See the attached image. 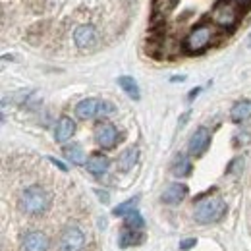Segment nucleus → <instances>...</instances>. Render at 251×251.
Wrapping results in <instances>:
<instances>
[{
    "mask_svg": "<svg viewBox=\"0 0 251 251\" xmlns=\"http://www.w3.org/2000/svg\"><path fill=\"white\" fill-rule=\"evenodd\" d=\"M50 207V195L47 193V189L33 184L29 188H25L20 195V209L25 215H43L47 209Z\"/></svg>",
    "mask_w": 251,
    "mask_h": 251,
    "instance_id": "f257e3e1",
    "label": "nucleus"
},
{
    "mask_svg": "<svg viewBox=\"0 0 251 251\" xmlns=\"http://www.w3.org/2000/svg\"><path fill=\"white\" fill-rule=\"evenodd\" d=\"M114 104L100 99H83L75 106V116L79 120H91V118H106L114 114Z\"/></svg>",
    "mask_w": 251,
    "mask_h": 251,
    "instance_id": "f03ea898",
    "label": "nucleus"
},
{
    "mask_svg": "<svg viewBox=\"0 0 251 251\" xmlns=\"http://www.w3.org/2000/svg\"><path fill=\"white\" fill-rule=\"evenodd\" d=\"M226 215V203L219 197H209L195 207V220L199 224H215Z\"/></svg>",
    "mask_w": 251,
    "mask_h": 251,
    "instance_id": "7ed1b4c3",
    "label": "nucleus"
},
{
    "mask_svg": "<svg viewBox=\"0 0 251 251\" xmlns=\"http://www.w3.org/2000/svg\"><path fill=\"white\" fill-rule=\"evenodd\" d=\"M238 6L234 0H219L211 12V22L222 29H232L238 24Z\"/></svg>",
    "mask_w": 251,
    "mask_h": 251,
    "instance_id": "20e7f679",
    "label": "nucleus"
},
{
    "mask_svg": "<svg viewBox=\"0 0 251 251\" xmlns=\"http://www.w3.org/2000/svg\"><path fill=\"white\" fill-rule=\"evenodd\" d=\"M213 39H215L213 27L209 24H199V25H195L189 31V35L186 37L184 47H186V50L191 52V54H199V52H203L213 43Z\"/></svg>",
    "mask_w": 251,
    "mask_h": 251,
    "instance_id": "39448f33",
    "label": "nucleus"
},
{
    "mask_svg": "<svg viewBox=\"0 0 251 251\" xmlns=\"http://www.w3.org/2000/svg\"><path fill=\"white\" fill-rule=\"evenodd\" d=\"M74 45L81 52H93L100 47V33L93 24H81L74 29Z\"/></svg>",
    "mask_w": 251,
    "mask_h": 251,
    "instance_id": "423d86ee",
    "label": "nucleus"
},
{
    "mask_svg": "<svg viewBox=\"0 0 251 251\" xmlns=\"http://www.w3.org/2000/svg\"><path fill=\"white\" fill-rule=\"evenodd\" d=\"M85 246V236L79 226H66L56 242V251H81Z\"/></svg>",
    "mask_w": 251,
    "mask_h": 251,
    "instance_id": "0eeeda50",
    "label": "nucleus"
},
{
    "mask_svg": "<svg viewBox=\"0 0 251 251\" xmlns=\"http://www.w3.org/2000/svg\"><path fill=\"white\" fill-rule=\"evenodd\" d=\"M95 143L100 149H114L118 143V129L110 122H99L95 126Z\"/></svg>",
    "mask_w": 251,
    "mask_h": 251,
    "instance_id": "6e6552de",
    "label": "nucleus"
},
{
    "mask_svg": "<svg viewBox=\"0 0 251 251\" xmlns=\"http://www.w3.org/2000/svg\"><path fill=\"white\" fill-rule=\"evenodd\" d=\"M209 145H211V131L201 126V127H197V129L193 131V135L189 137V143H188L189 155L199 157V155H203V153L209 149Z\"/></svg>",
    "mask_w": 251,
    "mask_h": 251,
    "instance_id": "1a4fd4ad",
    "label": "nucleus"
},
{
    "mask_svg": "<svg viewBox=\"0 0 251 251\" xmlns=\"http://www.w3.org/2000/svg\"><path fill=\"white\" fill-rule=\"evenodd\" d=\"M188 193H189V189L186 184L174 182V184H170L168 188L162 191L160 201L166 203V205H178V203H182V201L188 197Z\"/></svg>",
    "mask_w": 251,
    "mask_h": 251,
    "instance_id": "9d476101",
    "label": "nucleus"
},
{
    "mask_svg": "<svg viewBox=\"0 0 251 251\" xmlns=\"http://www.w3.org/2000/svg\"><path fill=\"white\" fill-rule=\"evenodd\" d=\"M22 248L24 251H47L49 250V238L39 230H31L24 236Z\"/></svg>",
    "mask_w": 251,
    "mask_h": 251,
    "instance_id": "9b49d317",
    "label": "nucleus"
},
{
    "mask_svg": "<svg viewBox=\"0 0 251 251\" xmlns=\"http://www.w3.org/2000/svg\"><path fill=\"white\" fill-rule=\"evenodd\" d=\"M75 133V122L70 116H62L56 122V129H54V139L56 143H66L68 139H72V135Z\"/></svg>",
    "mask_w": 251,
    "mask_h": 251,
    "instance_id": "f8f14e48",
    "label": "nucleus"
},
{
    "mask_svg": "<svg viewBox=\"0 0 251 251\" xmlns=\"http://www.w3.org/2000/svg\"><path fill=\"white\" fill-rule=\"evenodd\" d=\"M85 166H87V170L93 176H102V174H106V170L110 166V160H108V157H104L102 153H95V155L87 158Z\"/></svg>",
    "mask_w": 251,
    "mask_h": 251,
    "instance_id": "ddd939ff",
    "label": "nucleus"
},
{
    "mask_svg": "<svg viewBox=\"0 0 251 251\" xmlns=\"http://www.w3.org/2000/svg\"><path fill=\"white\" fill-rule=\"evenodd\" d=\"M118 244L124 250L126 248H131V246H139V244H143V234H141V230H131V228L124 226L122 232H120Z\"/></svg>",
    "mask_w": 251,
    "mask_h": 251,
    "instance_id": "4468645a",
    "label": "nucleus"
},
{
    "mask_svg": "<svg viewBox=\"0 0 251 251\" xmlns=\"http://www.w3.org/2000/svg\"><path fill=\"white\" fill-rule=\"evenodd\" d=\"M230 118H232L234 122H238V124L250 120L251 118V100H248V99L238 100V102L232 106V110H230Z\"/></svg>",
    "mask_w": 251,
    "mask_h": 251,
    "instance_id": "2eb2a0df",
    "label": "nucleus"
},
{
    "mask_svg": "<svg viewBox=\"0 0 251 251\" xmlns=\"http://www.w3.org/2000/svg\"><path fill=\"white\" fill-rule=\"evenodd\" d=\"M64 157L68 158L72 164H85V151L79 143H72L64 147Z\"/></svg>",
    "mask_w": 251,
    "mask_h": 251,
    "instance_id": "dca6fc26",
    "label": "nucleus"
},
{
    "mask_svg": "<svg viewBox=\"0 0 251 251\" xmlns=\"http://www.w3.org/2000/svg\"><path fill=\"white\" fill-rule=\"evenodd\" d=\"M191 160H189L188 155H178L174 164H172V174L178 176V178H186L191 174Z\"/></svg>",
    "mask_w": 251,
    "mask_h": 251,
    "instance_id": "f3484780",
    "label": "nucleus"
},
{
    "mask_svg": "<svg viewBox=\"0 0 251 251\" xmlns=\"http://www.w3.org/2000/svg\"><path fill=\"white\" fill-rule=\"evenodd\" d=\"M118 85L122 87V91H124L129 99H133V100H139V87H137V83H135V79L133 77H129V75H120L118 77Z\"/></svg>",
    "mask_w": 251,
    "mask_h": 251,
    "instance_id": "a211bd4d",
    "label": "nucleus"
},
{
    "mask_svg": "<svg viewBox=\"0 0 251 251\" xmlns=\"http://www.w3.org/2000/svg\"><path fill=\"white\" fill-rule=\"evenodd\" d=\"M137 157H139V151H137L135 147L126 149L124 153L118 157V168H120V170H124V172L131 170V168H133V164L137 162Z\"/></svg>",
    "mask_w": 251,
    "mask_h": 251,
    "instance_id": "6ab92c4d",
    "label": "nucleus"
},
{
    "mask_svg": "<svg viewBox=\"0 0 251 251\" xmlns=\"http://www.w3.org/2000/svg\"><path fill=\"white\" fill-rule=\"evenodd\" d=\"M124 226L131 228V230H143L145 228V220L139 215V211H131L124 217Z\"/></svg>",
    "mask_w": 251,
    "mask_h": 251,
    "instance_id": "aec40b11",
    "label": "nucleus"
},
{
    "mask_svg": "<svg viewBox=\"0 0 251 251\" xmlns=\"http://www.w3.org/2000/svg\"><path fill=\"white\" fill-rule=\"evenodd\" d=\"M137 203H139V197H131V199H127V201H124V203H120L118 207H114L112 215H114V217H126L127 213L135 211Z\"/></svg>",
    "mask_w": 251,
    "mask_h": 251,
    "instance_id": "412c9836",
    "label": "nucleus"
},
{
    "mask_svg": "<svg viewBox=\"0 0 251 251\" xmlns=\"http://www.w3.org/2000/svg\"><path fill=\"white\" fill-rule=\"evenodd\" d=\"M176 4H178V0H155V14L164 18L176 8Z\"/></svg>",
    "mask_w": 251,
    "mask_h": 251,
    "instance_id": "4be33fe9",
    "label": "nucleus"
},
{
    "mask_svg": "<svg viewBox=\"0 0 251 251\" xmlns=\"http://www.w3.org/2000/svg\"><path fill=\"white\" fill-rule=\"evenodd\" d=\"M195 244H197V240H195V238H188V240H182V242H180V250H191V248H193V246H195Z\"/></svg>",
    "mask_w": 251,
    "mask_h": 251,
    "instance_id": "5701e85b",
    "label": "nucleus"
},
{
    "mask_svg": "<svg viewBox=\"0 0 251 251\" xmlns=\"http://www.w3.org/2000/svg\"><path fill=\"white\" fill-rule=\"evenodd\" d=\"M240 166H244V160H242V158H234V160H232V164L228 166V172H230V174H232V172H238V170H240Z\"/></svg>",
    "mask_w": 251,
    "mask_h": 251,
    "instance_id": "b1692460",
    "label": "nucleus"
},
{
    "mask_svg": "<svg viewBox=\"0 0 251 251\" xmlns=\"http://www.w3.org/2000/svg\"><path fill=\"white\" fill-rule=\"evenodd\" d=\"M49 160H50V162H52V164H54V166H56V168H60V170H64V172H66V170H68V168H66V164H64V162H60V160H58V158H49Z\"/></svg>",
    "mask_w": 251,
    "mask_h": 251,
    "instance_id": "393cba45",
    "label": "nucleus"
},
{
    "mask_svg": "<svg viewBox=\"0 0 251 251\" xmlns=\"http://www.w3.org/2000/svg\"><path fill=\"white\" fill-rule=\"evenodd\" d=\"M95 193L99 195V199H100L102 203H106V201H108V193H106V191H102V189H97Z\"/></svg>",
    "mask_w": 251,
    "mask_h": 251,
    "instance_id": "a878e982",
    "label": "nucleus"
},
{
    "mask_svg": "<svg viewBox=\"0 0 251 251\" xmlns=\"http://www.w3.org/2000/svg\"><path fill=\"white\" fill-rule=\"evenodd\" d=\"M199 93H201V87H195V89H191V91H189V100H193V99H195V97H197Z\"/></svg>",
    "mask_w": 251,
    "mask_h": 251,
    "instance_id": "bb28decb",
    "label": "nucleus"
},
{
    "mask_svg": "<svg viewBox=\"0 0 251 251\" xmlns=\"http://www.w3.org/2000/svg\"><path fill=\"white\" fill-rule=\"evenodd\" d=\"M236 4H240V6H248V4H251V0H234Z\"/></svg>",
    "mask_w": 251,
    "mask_h": 251,
    "instance_id": "cd10ccee",
    "label": "nucleus"
},
{
    "mask_svg": "<svg viewBox=\"0 0 251 251\" xmlns=\"http://www.w3.org/2000/svg\"><path fill=\"white\" fill-rule=\"evenodd\" d=\"M186 79V75H176V77H172V81H184Z\"/></svg>",
    "mask_w": 251,
    "mask_h": 251,
    "instance_id": "c85d7f7f",
    "label": "nucleus"
}]
</instances>
